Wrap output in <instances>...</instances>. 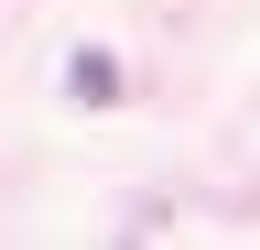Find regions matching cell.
<instances>
[{
	"label": "cell",
	"mask_w": 260,
	"mask_h": 250,
	"mask_svg": "<svg viewBox=\"0 0 260 250\" xmlns=\"http://www.w3.org/2000/svg\"><path fill=\"white\" fill-rule=\"evenodd\" d=\"M65 87H76L87 109H109V98H119V66H109V54H76V66H65Z\"/></svg>",
	"instance_id": "obj_1"
}]
</instances>
